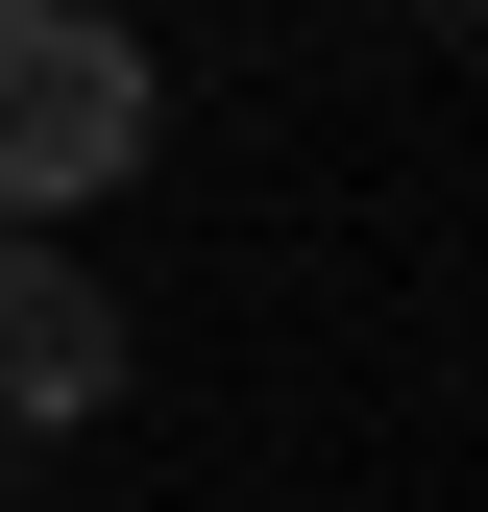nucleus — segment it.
<instances>
[{
	"instance_id": "7ed1b4c3",
	"label": "nucleus",
	"mask_w": 488,
	"mask_h": 512,
	"mask_svg": "<svg viewBox=\"0 0 488 512\" xmlns=\"http://www.w3.org/2000/svg\"><path fill=\"white\" fill-rule=\"evenodd\" d=\"M415 25H488V0H415Z\"/></svg>"
},
{
	"instance_id": "f03ea898",
	"label": "nucleus",
	"mask_w": 488,
	"mask_h": 512,
	"mask_svg": "<svg viewBox=\"0 0 488 512\" xmlns=\"http://www.w3.org/2000/svg\"><path fill=\"white\" fill-rule=\"evenodd\" d=\"M74 415H122V293L74 244H0V439H74Z\"/></svg>"
},
{
	"instance_id": "f257e3e1",
	"label": "nucleus",
	"mask_w": 488,
	"mask_h": 512,
	"mask_svg": "<svg viewBox=\"0 0 488 512\" xmlns=\"http://www.w3.org/2000/svg\"><path fill=\"white\" fill-rule=\"evenodd\" d=\"M147 122H171L147 25H98V0H0V244H49L74 196H122Z\"/></svg>"
}]
</instances>
